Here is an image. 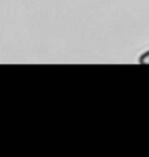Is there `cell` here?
<instances>
[{"mask_svg":"<svg viewBox=\"0 0 149 157\" xmlns=\"http://www.w3.org/2000/svg\"><path fill=\"white\" fill-rule=\"evenodd\" d=\"M139 63H140V64H149V51L143 54L140 59H139Z\"/></svg>","mask_w":149,"mask_h":157,"instance_id":"6da1fadb","label":"cell"}]
</instances>
